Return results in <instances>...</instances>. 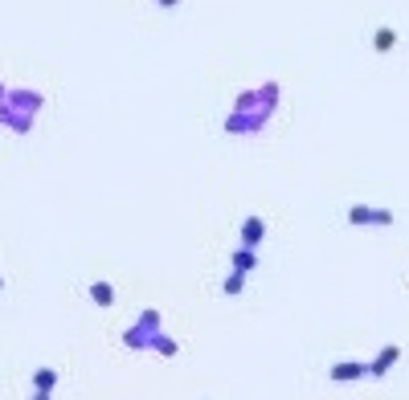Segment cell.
I'll use <instances>...</instances> for the list:
<instances>
[{"instance_id":"cell-1","label":"cell","mask_w":409,"mask_h":400,"mask_svg":"<svg viewBox=\"0 0 409 400\" xmlns=\"http://www.w3.org/2000/svg\"><path fill=\"white\" fill-rule=\"evenodd\" d=\"M348 221L352 225H393L389 209H368V204H352L348 209Z\"/></svg>"},{"instance_id":"cell-2","label":"cell","mask_w":409,"mask_h":400,"mask_svg":"<svg viewBox=\"0 0 409 400\" xmlns=\"http://www.w3.org/2000/svg\"><path fill=\"white\" fill-rule=\"evenodd\" d=\"M397 359H401V347H397V343H389V347H385L381 356L368 363V376H376V380H381V376H389V368H393Z\"/></svg>"},{"instance_id":"cell-3","label":"cell","mask_w":409,"mask_h":400,"mask_svg":"<svg viewBox=\"0 0 409 400\" xmlns=\"http://www.w3.org/2000/svg\"><path fill=\"white\" fill-rule=\"evenodd\" d=\"M361 376H368V363H331V380L336 384H352V380H361Z\"/></svg>"},{"instance_id":"cell-4","label":"cell","mask_w":409,"mask_h":400,"mask_svg":"<svg viewBox=\"0 0 409 400\" xmlns=\"http://www.w3.org/2000/svg\"><path fill=\"white\" fill-rule=\"evenodd\" d=\"M262 233H266V225H262V217H246V225H242V241H246V249H258V241H262Z\"/></svg>"},{"instance_id":"cell-5","label":"cell","mask_w":409,"mask_h":400,"mask_svg":"<svg viewBox=\"0 0 409 400\" xmlns=\"http://www.w3.org/2000/svg\"><path fill=\"white\" fill-rule=\"evenodd\" d=\"M91 298L98 303V307H111V303H115V290H111V282H94V286H91Z\"/></svg>"},{"instance_id":"cell-6","label":"cell","mask_w":409,"mask_h":400,"mask_svg":"<svg viewBox=\"0 0 409 400\" xmlns=\"http://www.w3.org/2000/svg\"><path fill=\"white\" fill-rule=\"evenodd\" d=\"M53 384H57V372L37 368V376H33V388H37V392H53Z\"/></svg>"},{"instance_id":"cell-7","label":"cell","mask_w":409,"mask_h":400,"mask_svg":"<svg viewBox=\"0 0 409 400\" xmlns=\"http://www.w3.org/2000/svg\"><path fill=\"white\" fill-rule=\"evenodd\" d=\"M254 266H258V258H254V249H246V245H242V249L233 254V269H242V274H246V269H254Z\"/></svg>"},{"instance_id":"cell-8","label":"cell","mask_w":409,"mask_h":400,"mask_svg":"<svg viewBox=\"0 0 409 400\" xmlns=\"http://www.w3.org/2000/svg\"><path fill=\"white\" fill-rule=\"evenodd\" d=\"M242 286H246V274H242V269H233V274L226 278V294H242Z\"/></svg>"},{"instance_id":"cell-9","label":"cell","mask_w":409,"mask_h":400,"mask_svg":"<svg viewBox=\"0 0 409 400\" xmlns=\"http://www.w3.org/2000/svg\"><path fill=\"white\" fill-rule=\"evenodd\" d=\"M393 41H397V33H393V29H381V33L372 37V45H376L381 53H385V49H393Z\"/></svg>"},{"instance_id":"cell-10","label":"cell","mask_w":409,"mask_h":400,"mask_svg":"<svg viewBox=\"0 0 409 400\" xmlns=\"http://www.w3.org/2000/svg\"><path fill=\"white\" fill-rule=\"evenodd\" d=\"M33 400H49V392H37V397H33Z\"/></svg>"},{"instance_id":"cell-11","label":"cell","mask_w":409,"mask_h":400,"mask_svg":"<svg viewBox=\"0 0 409 400\" xmlns=\"http://www.w3.org/2000/svg\"><path fill=\"white\" fill-rule=\"evenodd\" d=\"M0 286H4V282H0Z\"/></svg>"}]
</instances>
